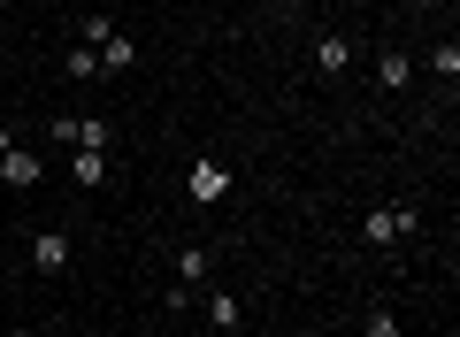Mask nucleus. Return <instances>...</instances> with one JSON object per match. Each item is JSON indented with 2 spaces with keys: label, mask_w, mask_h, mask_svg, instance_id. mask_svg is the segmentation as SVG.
Returning a JSON list of instances; mask_svg holds the SVG:
<instances>
[{
  "label": "nucleus",
  "mask_w": 460,
  "mask_h": 337,
  "mask_svg": "<svg viewBox=\"0 0 460 337\" xmlns=\"http://www.w3.org/2000/svg\"><path fill=\"white\" fill-rule=\"evenodd\" d=\"M407 230H414V208H407V200H392V208H368L361 238H368V245H399Z\"/></svg>",
  "instance_id": "f257e3e1"
},
{
  "label": "nucleus",
  "mask_w": 460,
  "mask_h": 337,
  "mask_svg": "<svg viewBox=\"0 0 460 337\" xmlns=\"http://www.w3.org/2000/svg\"><path fill=\"white\" fill-rule=\"evenodd\" d=\"M230 184H238V177H230L223 161H199L192 177H184V192H192V208H223V200H230Z\"/></svg>",
  "instance_id": "f03ea898"
},
{
  "label": "nucleus",
  "mask_w": 460,
  "mask_h": 337,
  "mask_svg": "<svg viewBox=\"0 0 460 337\" xmlns=\"http://www.w3.org/2000/svg\"><path fill=\"white\" fill-rule=\"evenodd\" d=\"M108 138L115 130L100 123V115H62V123H54V146H93V154H108Z\"/></svg>",
  "instance_id": "7ed1b4c3"
},
{
  "label": "nucleus",
  "mask_w": 460,
  "mask_h": 337,
  "mask_svg": "<svg viewBox=\"0 0 460 337\" xmlns=\"http://www.w3.org/2000/svg\"><path fill=\"white\" fill-rule=\"evenodd\" d=\"M39 177H47V161H39L31 146H8V154H0V184H16V192H31Z\"/></svg>",
  "instance_id": "20e7f679"
},
{
  "label": "nucleus",
  "mask_w": 460,
  "mask_h": 337,
  "mask_svg": "<svg viewBox=\"0 0 460 337\" xmlns=\"http://www.w3.org/2000/svg\"><path fill=\"white\" fill-rule=\"evenodd\" d=\"M31 269L39 276H62L69 269V230H39V238H31Z\"/></svg>",
  "instance_id": "39448f33"
},
{
  "label": "nucleus",
  "mask_w": 460,
  "mask_h": 337,
  "mask_svg": "<svg viewBox=\"0 0 460 337\" xmlns=\"http://www.w3.org/2000/svg\"><path fill=\"white\" fill-rule=\"evenodd\" d=\"M314 69H323V77H345V69H353V39L323 31V39H314Z\"/></svg>",
  "instance_id": "423d86ee"
},
{
  "label": "nucleus",
  "mask_w": 460,
  "mask_h": 337,
  "mask_svg": "<svg viewBox=\"0 0 460 337\" xmlns=\"http://www.w3.org/2000/svg\"><path fill=\"white\" fill-rule=\"evenodd\" d=\"M376 84H384V93H407V84H414V62H407L399 47H384V54H376Z\"/></svg>",
  "instance_id": "0eeeda50"
},
{
  "label": "nucleus",
  "mask_w": 460,
  "mask_h": 337,
  "mask_svg": "<svg viewBox=\"0 0 460 337\" xmlns=\"http://www.w3.org/2000/svg\"><path fill=\"white\" fill-rule=\"evenodd\" d=\"M69 154H77V161H69V177H77L84 192H100V184H108V154H93V146H69Z\"/></svg>",
  "instance_id": "6e6552de"
},
{
  "label": "nucleus",
  "mask_w": 460,
  "mask_h": 337,
  "mask_svg": "<svg viewBox=\"0 0 460 337\" xmlns=\"http://www.w3.org/2000/svg\"><path fill=\"white\" fill-rule=\"evenodd\" d=\"M208 276H215V253H208V245H184V253H177V284L192 291V284H208Z\"/></svg>",
  "instance_id": "1a4fd4ad"
},
{
  "label": "nucleus",
  "mask_w": 460,
  "mask_h": 337,
  "mask_svg": "<svg viewBox=\"0 0 460 337\" xmlns=\"http://www.w3.org/2000/svg\"><path fill=\"white\" fill-rule=\"evenodd\" d=\"M208 322H215V330H238V322H246V306H238V291H208Z\"/></svg>",
  "instance_id": "9d476101"
},
{
  "label": "nucleus",
  "mask_w": 460,
  "mask_h": 337,
  "mask_svg": "<svg viewBox=\"0 0 460 337\" xmlns=\"http://www.w3.org/2000/svg\"><path fill=\"white\" fill-rule=\"evenodd\" d=\"M93 54H100V69H131V62H138L131 39H108V47H93Z\"/></svg>",
  "instance_id": "9b49d317"
},
{
  "label": "nucleus",
  "mask_w": 460,
  "mask_h": 337,
  "mask_svg": "<svg viewBox=\"0 0 460 337\" xmlns=\"http://www.w3.org/2000/svg\"><path fill=\"white\" fill-rule=\"evenodd\" d=\"M429 77L453 84V77H460V47H429Z\"/></svg>",
  "instance_id": "f8f14e48"
},
{
  "label": "nucleus",
  "mask_w": 460,
  "mask_h": 337,
  "mask_svg": "<svg viewBox=\"0 0 460 337\" xmlns=\"http://www.w3.org/2000/svg\"><path fill=\"white\" fill-rule=\"evenodd\" d=\"M77 39H84V47H108L115 23H108V16H84V23H77Z\"/></svg>",
  "instance_id": "ddd939ff"
},
{
  "label": "nucleus",
  "mask_w": 460,
  "mask_h": 337,
  "mask_svg": "<svg viewBox=\"0 0 460 337\" xmlns=\"http://www.w3.org/2000/svg\"><path fill=\"white\" fill-rule=\"evenodd\" d=\"M69 77H77V84L100 77V54H93V47H69Z\"/></svg>",
  "instance_id": "4468645a"
},
{
  "label": "nucleus",
  "mask_w": 460,
  "mask_h": 337,
  "mask_svg": "<svg viewBox=\"0 0 460 337\" xmlns=\"http://www.w3.org/2000/svg\"><path fill=\"white\" fill-rule=\"evenodd\" d=\"M361 337H399V322H392V315H384V306H376V315L361 322Z\"/></svg>",
  "instance_id": "2eb2a0df"
},
{
  "label": "nucleus",
  "mask_w": 460,
  "mask_h": 337,
  "mask_svg": "<svg viewBox=\"0 0 460 337\" xmlns=\"http://www.w3.org/2000/svg\"><path fill=\"white\" fill-rule=\"evenodd\" d=\"M8 146H16V130H8V123H0V154H8Z\"/></svg>",
  "instance_id": "dca6fc26"
}]
</instances>
